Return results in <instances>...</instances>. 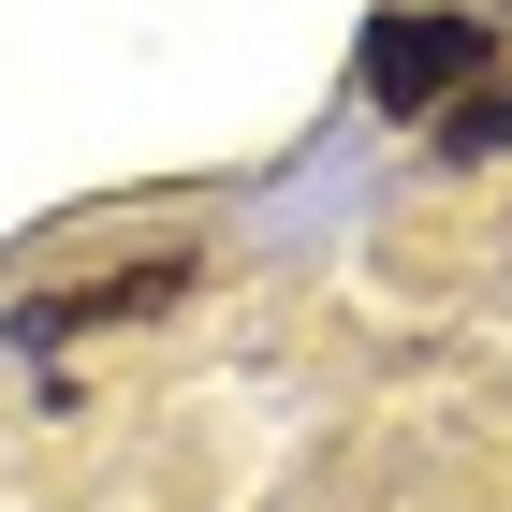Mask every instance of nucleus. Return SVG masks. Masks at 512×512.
<instances>
[{"label": "nucleus", "instance_id": "nucleus-1", "mask_svg": "<svg viewBox=\"0 0 512 512\" xmlns=\"http://www.w3.org/2000/svg\"><path fill=\"white\" fill-rule=\"evenodd\" d=\"M352 74H366V103H381V118H439V103L483 74V15H454V0H425V15H381Z\"/></svg>", "mask_w": 512, "mask_h": 512}, {"label": "nucleus", "instance_id": "nucleus-2", "mask_svg": "<svg viewBox=\"0 0 512 512\" xmlns=\"http://www.w3.org/2000/svg\"><path fill=\"white\" fill-rule=\"evenodd\" d=\"M454 147H512V88H498V103H469V118H454Z\"/></svg>", "mask_w": 512, "mask_h": 512}]
</instances>
